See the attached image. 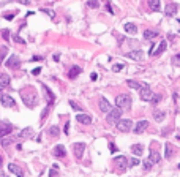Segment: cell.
Listing matches in <instances>:
<instances>
[{"label":"cell","instance_id":"cell-15","mask_svg":"<svg viewBox=\"0 0 180 177\" xmlns=\"http://www.w3.org/2000/svg\"><path fill=\"white\" fill-rule=\"evenodd\" d=\"M81 73H82V68H81V66H78V65H74V66H71V68H70L68 78H70V79H74V78H78Z\"/></svg>","mask_w":180,"mask_h":177},{"label":"cell","instance_id":"cell-10","mask_svg":"<svg viewBox=\"0 0 180 177\" xmlns=\"http://www.w3.org/2000/svg\"><path fill=\"white\" fill-rule=\"evenodd\" d=\"M177 10H179V5H177V3H172V2H169L168 5H166L164 14H166V16H169V18H172V16H175Z\"/></svg>","mask_w":180,"mask_h":177},{"label":"cell","instance_id":"cell-17","mask_svg":"<svg viewBox=\"0 0 180 177\" xmlns=\"http://www.w3.org/2000/svg\"><path fill=\"white\" fill-rule=\"evenodd\" d=\"M52 153H54V156H57V158H62V156H65V153H66L65 146H62V144L55 146L54 150H52Z\"/></svg>","mask_w":180,"mask_h":177},{"label":"cell","instance_id":"cell-46","mask_svg":"<svg viewBox=\"0 0 180 177\" xmlns=\"http://www.w3.org/2000/svg\"><path fill=\"white\" fill-rule=\"evenodd\" d=\"M90 79H92V81H96V79H98V74H96V73H92V74H90Z\"/></svg>","mask_w":180,"mask_h":177},{"label":"cell","instance_id":"cell-20","mask_svg":"<svg viewBox=\"0 0 180 177\" xmlns=\"http://www.w3.org/2000/svg\"><path fill=\"white\" fill-rule=\"evenodd\" d=\"M114 161H115V165H117L119 168H120V171H123V169L128 166V160H126L125 156H115Z\"/></svg>","mask_w":180,"mask_h":177},{"label":"cell","instance_id":"cell-42","mask_svg":"<svg viewBox=\"0 0 180 177\" xmlns=\"http://www.w3.org/2000/svg\"><path fill=\"white\" fill-rule=\"evenodd\" d=\"M106 8H108V11L111 13V14H114V10H112V6H111V3H109V2L106 3Z\"/></svg>","mask_w":180,"mask_h":177},{"label":"cell","instance_id":"cell-19","mask_svg":"<svg viewBox=\"0 0 180 177\" xmlns=\"http://www.w3.org/2000/svg\"><path fill=\"white\" fill-rule=\"evenodd\" d=\"M8 169L13 172V174H16L18 177H24V171H22V169L19 168L18 165H14V163H10V165H8Z\"/></svg>","mask_w":180,"mask_h":177},{"label":"cell","instance_id":"cell-38","mask_svg":"<svg viewBox=\"0 0 180 177\" xmlns=\"http://www.w3.org/2000/svg\"><path fill=\"white\" fill-rule=\"evenodd\" d=\"M14 41H18L19 44H25V40H22L19 35H18V36H14Z\"/></svg>","mask_w":180,"mask_h":177},{"label":"cell","instance_id":"cell-50","mask_svg":"<svg viewBox=\"0 0 180 177\" xmlns=\"http://www.w3.org/2000/svg\"><path fill=\"white\" fill-rule=\"evenodd\" d=\"M18 2H19V3H24V5H29L30 0H18Z\"/></svg>","mask_w":180,"mask_h":177},{"label":"cell","instance_id":"cell-47","mask_svg":"<svg viewBox=\"0 0 180 177\" xmlns=\"http://www.w3.org/2000/svg\"><path fill=\"white\" fill-rule=\"evenodd\" d=\"M41 73V68H35V70H32V74H40Z\"/></svg>","mask_w":180,"mask_h":177},{"label":"cell","instance_id":"cell-30","mask_svg":"<svg viewBox=\"0 0 180 177\" xmlns=\"http://www.w3.org/2000/svg\"><path fill=\"white\" fill-rule=\"evenodd\" d=\"M153 117H155L156 122H163V120H164V117H166V112H164V111H156L155 114H153Z\"/></svg>","mask_w":180,"mask_h":177},{"label":"cell","instance_id":"cell-12","mask_svg":"<svg viewBox=\"0 0 180 177\" xmlns=\"http://www.w3.org/2000/svg\"><path fill=\"white\" fill-rule=\"evenodd\" d=\"M73 150H74L76 158H82V155H84V150H85V144H84V142H76V144L73 146Z\"/></svg>","mask_w":180,"mask_h":177},{"label":"cell","instance_id":"cell-53","mask_svg":"<svg viewBox=\"0 0 180 177\" xmlns=\"http://www.w3.org/2000/svg\"><path fill=\"white\" fill-rule=\"evenodd\" d=\"M0 95H2V87H0Z\"/></svg>","mask_w":180,"mask_h":177},{"label":"cell","instance_id":"cell-24","mask_svg":"<svg viewBox=\"0 0 180 177\" xmlns=\"http://www.w3.org/2000/svg\"><path fill=\"white\" fill-rule=\"evenodd\" d=\"M149 160L152 163H160V160H161V156H160V153L155 150V147L152 146V152H150V156H149Z\"/></svg>","mask_w":180,"mask_h":177},{"label":"cell","instance_id":"cell-37","mask_svg":"<svg viewBox=\"0 0 180 177\" xmlns=\"http://www.w3.org/2000/svg\"><path fill=\"white\" fill-rule=\"evenodd\" d=\"M13 142V139H2V146L3 147H6V146H10Z\"/></svg>","mask_w":180,"mask_h":177},{"label":"cell","instance_id":"cell-27","mask_svg":"<svg viewBox=\"0 0 180 177\" xmlns=\"http://www.w3.org/2000/svg\"><path fill=\"white\" fill-rule=\"evenodd\" d=\"M147 3H149L152 11H158L160 6H161V2H160V0H147Z\"/></svg>","mask_w":180,"mask_h":177},{"label":"cell","instance_id":"cell-34","mask_svg":"<svg viewBox=\"0 0 180 177\" xmlns=\"http://www.w3.org/2000/svg\"><path fill=\"white\" fill-rule=\"evenodd\" d=\"M87 5L90 6V8H98V6H100V3H98V0H89V2H87Z\"/></svg>","mask_w":180,"mask_h":177},{"label":"cell","instance_id":"cell-41","mask_svg":"<svg viewBox=\"0 0 180 177\" xmlns=\"http://www.w3.org/2000/svg\"><path fill=\"white\" fill-rule=\"evenodd\" d=\"M2 35H3V38H5V40H10V38H8V36H10V30H3Z\"/></svg>","mask_w":180,"mask_h":177},{"label":"cell","instance_id":"cell-29","mask_svg":"<svg viewBox=\"0 0 180 177\" xmlns=\"http://www.w3.org/2000/svg\"><path fill=\"white\" fill-rule=\"evenodd\" d=\"M158 36V32H155V30H145L144 32V38L145 40H153Z\"/></svg>","mask_w":180,"mask_h":177},{"label":"cell","instance_id":"cell-28","mask_svg":"<svg viewBox=\"0 0 180 177\" xmlns=\"http://www.w3.org/2000/svg\"><path fill=\"white\" fill-rule=\"evenodd\" d=\"M125 30L130 33V35H136V33H138V27H136L134 24H131V22L125 24Z\"/></svg>","mask_w":180,"mask_h":177},{"label":"cell","instance_id":"cell-49","mask_svg":"<svg viewBox=\"0 0 180 177\" xmlns=\"http://www.w3.org/2000/svg\"><path fill=\"white\" fill-rule=\"evenodd\" d=\"M48 111H49V108H44V111H43V114H41V119H44V117H46V114H48Z\"/></svg>","mask_w":180,"mask_h":177},{"label":"cell","instance_id":"cell-36","mask_svg":"<svg viewBox=\"0 0 180 177\" xmlns=\"http://www.w3.org/2000/svg\"><path fill=\"white\" fill-rule=\"evenodd\" d=\"M122 68H123V65H122V63H117V65H114V66H112V71H115V73H117V71H120Z\"/></svg>","mask_w":180,"mask_h":177},{"label":"cell","instance_id":"cell-2","mask_svg":"<svg viewBox=\"0 0 180 177\" xmlns=\"http://www.w3.org/2000/svg\"><path fill=\"white\" fill-rule=\"evenodd\" d=\"M139 96H141L142 101H149V103H153V105H156V103L161 100V96H160V95H155V93H153L149 87L141 89V93H139Z\"/></svg>","mask_w":180,"mask_h":177},{"label":"cell","instance_id":"cell-48","mask_svg":"<svg viewBox=\"0 0 180 177\" xmlns=\"http://www.w3.org/2000/svg\"><path fill=\"white\" fill-rule=\"evenodd\" d=\"M13 18H14V14H5V19H6V21H11Z\"/></svg>","mask_w":180,"mask_h":177},{"label":"cell","instance_id":"cell-3","mask_svg":"<svg viewBox=\"0 0 180 177\" xmlns=\"http://www.w3.org/2000/svg\"><path fill=\"white\" fill-rule=\"evenodd\" d=\"M131 101H133V98L128 93H120V95L115 96V105L120 109H130L131 108Z\"/></svg>","mask_w":180,"mask_h":177},{"label":"cell","instance_id":"cell-4","mask_svg":"<svg viewBox=\"0 0 180 177\" xmlns=\"http://www.w3.org/2000/svg\"><path fill=\"white\" fill-rule=\"evenodd\" d=\"M122 114H123V109H120L119 106H117V108H114V109H111V111H109L106 120H108V123H111V125H115V123L120 120V117H122Z\"/></svg>","mask_w":180,"mask_h":177},{"label":"cell","instance_id":"cell-16","mask_svg":"<svg viewBox=\"0 0 180 177\" xmlns=\"http://www.w3.org/2000/svg\"><path fill=\"white\" fill-rule=\"evenodd\" d=\"M8 68H19V57L18 55H11L8 60H6V63H5Z\"/></svg>","mask_w":180,"mask_h":177},{"label":"cell","instance_id":"cell-13","mask_svg":"<svg viewBox=\"0 0 180 177\" xmlns=\"http://www.w3.org/2000/svg\"><path fill=\"white\" fill-rule=\"evenodd\" d=\"M147 126H149L147 120H139V122L136 123V126L133 128V131H134L136 135H141L142 131H145V130H147Z\"/></svg>","mask_w":180,"mask_h":177},{"label":"cell","instance_id":"cell-7","mask_svg":"<svg viewBox=\"0 0 180 177\" xmlns=\"http://www.w3.org/2000/svg\"><path fill=\"white\" fill-rule=\"evenodd\" d=\"M0 105L3 106V108H14L16 106V103H14V100L11 98L10 95H0Z\"/></svg>","mask_w":180,"mask_h":177},{"label":"cell","instance_id":"cell-25","mask_svg":"<svg viewBox=\"0 0 180 177\" xmlns=\"http://www.w3.org/2000/svg\"><path fill=\"white\" fill-rule=\"evenodd\" d=\"M131 152L134 153L136 156H141L142 152H144V146L142 144H133L131 146Z\"/></svg>","mask_w":180,"mask_h":177},{"label":"cell","instance_id":"cell-22","mask_svg":"<svg viewBox=\"0 0 180 177\" xmlns=\"http://www.w3.org/2000/svg\"><path fill=\"white\" fill-rule=\"evenodd\" d=\"M33 136V130L32 128H24V130H21V131H19V135H18V138L19 139H25V138H32Z\"/></svg>","mask_w":180,"mask_h":177},{"label":"cell","instance_id":"cell-43","mask_svg":"<svg viewBox=\"0 0 180 177\" xmlns=\"http://www.w3.org/2000/svg\"><path fill=\"white\" fill-rule=\"evenodd\" d=\"M63 131H65V135H68V133H70V123H68V122L65 123V128H63Z\"/></svg>","mask_w":180,"mask_h":177},{"label":"cell","instance_id":"cell-21","mask_svg":"<svg viewBox=\"0 0 180 177\" xmlns=\"http://www.w3.org/2000/svg\"><path fill=\"white\" fill-rule=\"evenodd\" d=\"M10 82H11L10 74H6V73H0V87H10Z\"/></svg>","mask_w":180,"mask_h":177},{"label":"cell","instance_id":"cell-33","mask_svg":"<svg viewBox=\"0 0 180 177\" xmlns=\"http://www.w3.org/2000/svg\"><path fill=\"white\" fill-rule=\"evenodd\" d=\"M142 165H144V168L149 171V169H152V166L155 165V163H152V161H150V160L147 158V160H144V161H142Z\"/></svg>","mask_w":180,"mask_h":177},{"label":"cell","instance_id":"cell-44","mask_svg":"<svg viewBox=\"0 0 180 177\" xmlns=\"http://www.w3.org/2000/svg\"><path fill=\"white\" fill-rule=\"evenodd\" d=\"M130 163H131V166H136V165H139V160L138 158H131V161H130Z\"/></svg>","mask_w":180,"mask_h":177},{"label":"cell","instance_id":"cell-39","mask_svg":"<svg viewBox=\"0 0 180 177\" xmlns=\"http://www.w3.org/2000/svg\"><path fill=\"white\" fill-rule=\"evenodd\" d=\"M109 150H111L112 153L117 152V147H115V144H112V142H111V144H109Z\"/></svg>","mask_w":180,"mask_h":177},{"label":"cell","instance_id":"cell-35","mask_svg":"<svg viewBox=\"0 0 180 177\" xmlns=\"http://www.w3.org/2000/svg\"><path fill=\"white\" fill-rule=\"evenodd\" d=\"M179 62H180V54H175L174 57H172V63H174V65H179Z\"/></svg>","mask_w":180,"mask_h":177},{"label":"cell","instance_id":"cell-32","mask_svg":"<svg viewBox=\"0 0 180 177\" xmlns=\"http://www.w3.org/2000/svg\"><path fill=\"white\" fill-rule=\"evenodd\" d=\"M70 105H71V108L74 109V111H78V112H82V108H81V106H79L78 103L74 101V100H71V101H70Z\"/></svg>","mask_w":180,"mask_h":177},{"label":"cell","instance_id":"cell-26","mask_svg":"<svg viewBox=\"0 0 180 177\" xmlns=\"http://www.w3.org/2000/svg\"><path fill=\"white\" fill-rule=\"evenodd\" d=\"M164 150H166V152H164V156H166L168 160H171L172 156H174V147H172V146L169 144V142H166V146H164Z\"/></svg>","mask_w":180,"mask_h":177},{"label":"cell","instance_id":"cell-40","mask_svg":"<svg viewBox=\"0 0 180 177\" xmlns=\"http://www.w3.org/2000/svg\"><path fill=\"white\" fill-rule=\"evenodd\" d=\"M41 11H43V13H48V14L51 16V18H54V16H55V13H54V11H51V10H41Z\"/></svg>","mask_w":180,"mask_h":177},{"label":"cell","instance_id":"cell-45","mask_svg":"<svg viewBox=\"0 0 180 177\" xmlns=\"http://www.w3.org/2000/svg\"><path fill=\"white\" fill-rule=\"evenodd\" d=\"M6 52H8V49H6V48H3V49H2V52H0V57H5V55H6Z\"/></svg>","mask_w":180,"mask_h":177},{"label":"cell","instance_id":"cell-54","mask_svg":"<svg viewBox=\"0 0 180 177\" xmlns=\"http://www.w3.org/2000/svg\"><path fill=\"white\" fill-rule=\"evenodd\" d=\"M5 177H6V176H5Z\"/></svg>","mask_w":180,"mask_h":177},{"label":"cell","instance_id":"cell-11","mask_svg":"<svg viewBox=\"0 0 180 177\" xmlns=\"http://www.w3.org/2000/svg\"><path fill=\"white\" fill-rule=\"evenodd\" d=\"M41 89H43V92H44V96H46V101H48V105H52V103L55 101L54 93L49 90V87H48L46 84H41Z\"/></svg>","mask_w":180,"mask_h":177},{"label":"cell","instance_id":"cell-6","mask_svg":"<svg viewBox=\"0 0 180 177\" xmlns=\"http://www.w3.org/2000/svg\"><path fill=\"white\" fill-rule=\"evenodd\" d=\"M166 48H168V41H166V40H163L156 49H155V46H152V49H150V55H152V57H155V55H161L163 52L166 51Z\"/></svg>","mask_w":180,"mask_h":177},{"label":"cell","instance_id":"cell-1","mask_svg":"<svg viewBox=\"0 0 180 177\" xmlns=\"http://www.w3.org/2000/svg\"><path fill=\"white\" fill-rule=\"evenodd\" d=\"M21 98H22V101L25 103L27 108H35V106L38 105V95H36L35 89H33L32 85L21 89Z\"/></svg>","mask_w":180,"mask_h":177},{"label":"cell","instance_id":"cell-18","mask_svg":"<svg viewBox=\"0 0 180 177\" xmlns=\"http://www.w3.org/2000/svg\"><path fill=\"white\" fill-rule=\"evenodd\" d=\"M76 120L79 123H84V125H90L92 123V117L89 114H76Z\"/></svg>","mask_w":180,"mask_h":177},{"label":"cell","instance_id":"cell-51","mask_svg":"<svg viewBox=\"0 0 180 177\" xmlns=\"http://www.w3.org/2000/svg\"><path fill=\"white\" fill-rule=\"evenodd\" d=\"M2 165H3V160H2V156H0V168H2Z\"/></svg>","mask_w":180,"mask_h":177},{"label":"cell","instance_id":"cell-23","mask_svg":"<svg viewBox=\"0 0 180 177\" xmlns=\"http://www.w3.org/2000/svg\"><path fill=\"white\" fill-rule=\"evenodd\" d=\"M100 109H101L103 112H109V111H111V105H109V101L106 98H100Z\"/></svg>","mask_w":180,"mask_h":177},{"label":"cell","instance_id":"cell-8","mask_svg":"<svg viewBox=\"0 0 180 177\" xmlns=\"http://www.w3.org/2000/svg\"><path fill=\"white\" fill-rule=\"evenodd\" d=\"M14 130V126L11 125L10 122H3L0 123V138H5L6 135H10V133Z\"/></svg>","mask_w":180,"mask_h":177},{"label":"cell","instance_id":"cell-52","mask_svg":"<svg viewBox=\"0 0 180 177\" xmlns=\"http://www.w3.org/2000/svg\"><path fill=\"white\" fill-rule=\"evenodd\" d=\"M0 177H5V174H0Z\"/></svg>","mask_w":180,"mask_h":177},{"label":"cell","instance_id":"cell-9","mask_svg":"<svg viewBox=\"0 0 180 177\" xmlns=\"http://www.w3.org/2000/svg\"><path fill=\"white\" fill-rule=\"evenodd\" d=\"M125 57L128 59H133V60H138V62H141L142 59H144V52L141 51V49H136V51H130L125 54Z\"/></svg>","mask_w":180,"mask_h":177},{"label":"cell","instance_id":"cell-5","mask_svg":"<svg viewBox=\"0 0 180 177\" xmlns=\"http://www.w3.org/2000/svg\"><path fill=\"white\" fill-rule=\"evenodd\" d=\"M115 126H117L119 131L122 133H128L130 130H133V122L130 119H125V120H119L117 123H115Z\"/></svg>","mask_w":180,"mask_h":177},{"label":"cell","instance_id":"cell-31","mask_svg":"<svg viewBox=\"0 0 180 177\" xmlns=\"http://www.w3.org/2000/svg\"><path fill=\"white\" fill-rule=\"evenodd\" d=\"M59 126H51V128H49V135H51V136H54V138H57V136H59Z\"/></svg>","mask_w":180,"mask_h":177},{"label":"cell","instance_id":"cell-14","mask_svg":"<svg viewBox=\"0 0 180 177\" xmlns=\"http://www.w3.org/2000/svg\"><path fill=\"white\" fill-rule=\"evenodd\" d=\"M126 84H128V87H131V89H138V90L149 87V84H145V82H138V81H134V79H128V81H126Z\"/></svg>","mask_w":180,"mask_h":177}]
</instances>
